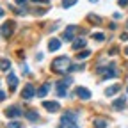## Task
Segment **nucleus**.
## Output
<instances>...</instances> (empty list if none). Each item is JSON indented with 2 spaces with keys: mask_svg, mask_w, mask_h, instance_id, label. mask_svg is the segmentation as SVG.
Masks as SVG:
<instances>
[{
  "mask_svg": "<svg viewBox=\"0 0 128 128\" xmlns=\"http://www.w3.org/2000/svg\"><path fill=\"white\" fill-rule=\"evenodd\" d=\"M70 66H71V64H70V57H66V55H60V57L52 60V71L54 73H64Z\"/></svg>",
  "mask_w": 128,
  "mask_h": 128,
  "instance_id": "f257e3e1",
  "label": "nucleus"
},
{
  "mask_svg": "<svg viewBox=\"0 0 128 128\" xmlns=\"http://www.w3.org/2000/svg\"><path fill=\"white\" fill-rule=\"evenodd\" d=\"M36 89H34V86H32V84H27L25 87H23V91H22V98L23 100H32V98H34V96H36Z\"/></svg>",
  "mask_w": 128,
  "mask_h": 128,
  "instance_id": "f03ea898",
  "label": "nucleus"
},
{
  "mask_svg": "<svg viewBox=\"0 0 128 128\" xmlns=\"http://www.w3.org/2000/svg\"><path fill=\"white\" fill-rule=\"evenodd\" d=\"M78 30V27L76 25H68L66 27V30H64V34H62V39L64 41H73L75 39V32Z\"/></svg>",
  "mask_w": 128,
  "mask_h": 128,
  "instance_id": "7ed1b4c3",
  "label": "nucleus"
},
{
  "mask_svg": "<svg viewBox=\"0 0 128 128\" xmlns=\"http://www.w3.org/2000/svg\"><path fill=\"white\" fill-rule=\"evenodd\" d=\"M6 116H7V118H20V116H23V110H22L20 107L12 105V107L6 108Z\"/></svg>",
  "mask_w": 128,
  "mask_h": 128,
  "instance_id": "20e7f679",
  "label": "nucleus"
},
{
  "mask_svg": "<svg viewBox=\"0 0 128 128\" xmlns=\"http://www.w3.org/2000/svg\"><path fill=\"white\" fill-rule=\"evenodd\" d=\"M118 71H116V66H114V62H110L105 66V71H103V78H116Z\"/></svg>",
  "mask_w": 128,
  "mask_h": 128,
  "instance_id": "39448f33",
  "label": "nucleus"
},
{
  "mask_svg": "<svg viewBox=\"0 0 128 128\" xmlns=\"http://www.w3.org/2000/svg\"><path fill=\"white\" fill-rule=\"evenodd\" d=\"M66 123H76V112H66V114H62L60 124H66Z\"/></svg>",
  "mask_w": 128,
  "mask_h": 128,
  "instance_id": "423d86ee",
  "label": "nucleus"
},
{
  "mask_svg": "<svg viewBox=\"0 0 128 128\" xmlns=\"http://www.w3.org/2000/svg\"><path fill=\"white\" fill-rule=\"evenodd\" d=\"M55 89H57V96H60V98H64V96L68 94V86L64 84L62 80H60V82H57V84H55Z\"/></svg>",
  "mask_w": 128,
  "mask_h": 128,
  "instance_id": "0eeeda50",
  "label": "nucleus"
},
{
  "mask_svg": "<svg viewBox=\"0 0 128 128\" xmlns=\"http://www.w3.org/2000/svg\"><path fill=\"white\" fill-rule=\"evenodd\" d=\"M75 92H76L78 98H82V100H91V92H89V89H86V87H76Z\"/></svg>",
  "mask_w": 128,
  "mask_h": 128,
  "instance_id": "6e6552de",
  "label": "nucleus"
},
{
  "mask_svg": "<svg viewBox=\"0 0 128 128\" xmlns=\"http://www.w3.org/2000/svg\"><path fill=\"white\" fill-rule=\"evenodd\" d=\"M43 107L48 110V112H59L60 110V105L57 102H43Z\"/></svg>",
  "mask_w": 128,
  "mask_h": 128,
  "instance_id": "1a4fd4ad",
  "label": "nucleus"
},
{
  "mask_svg": "<svg viewBox=\"0 0 128 128\" xmlns=\"http://www.w3.org/2000/svg\"><path fill=\"white\" fill-rule=\"evenodd\" d=\"M7 86H9V91H14L16 86H18V78H16L14 73H9L7 75Z\"/></svg>",
  "mask_w": 128,
  "mask_h": 128,
  "instance_id": "9d476101",
  "label": "nucleus"
},
{
  "mask_svg": "<svg viewBox=\"0 0 128 128\" xmlns=\"http://www.w3.org/2000/svg\"><path fill=\"white\" fill-rule=\"evenodd\" d=\"M12 30H14V23H12V22L6 23V25L2 27V36H4V38H9V36L12 34Z\"/></svg>",
  "mask_w": 128,
  "mask_h": 128,
  "instance_id": "9b49d317",
  "label": "nucleus"
},
{
  "mask_svg": "<svg viewBox=\"0 0 128 128\" xmlns=\"http://www.w3.org/2000/svg\"><path fill=\"white\" fill-rule=\"evenodd\" d=\"M124 105H126V98H124V96H121V98H118L114 103H112V108H114V110H123Z\"/></svg>",
  "mask_w": 128,
  "mask_h": 128,
  "instance_id": "f8f14e48",
  "label": "nucleus"
},
{
  "mask_svg": "<svg viewBox=\"0 0 128 128\" xmlns=\"http://www.w3.org/2000/svg\"><path fill=\"white\" fill-rule=\"evenodd\" d=\"M59 48H60V41L57 38H52L50 43H48V50H50V52H57Z\"/></svg>",
  "mask_w": 128,
  "mask_h": 128,
  "instance_id": "ddd939ff",
  "label": "nucleus"
},
{
  "mask_svg": "<svg viewBox=\"0 0 128 128\" xmlns=\"http://www.w3.org/2000/svg\"><path fill=\"white\" fill-rule=\"evenodd\" d=\"M119 89H121V86H119V84L110 86V87H107V89H105V96H114L116 92H119Z\"/></svg>",
  "mask_w": 128,
  "mask_h": 128,
  "instance_id": "4468645a",
  "label": "nucleus"
},
{
  "mask_svg": "<svg viewBox=\"0 0 128 128\" xmlns=\"http://www.w3.org/2000/svg\"><path fill=\"white\" fill-rule=\"evenodd\" d=\"M86 46V39L84 38H75L73 39V50H78V48H84Z\"/></svg>",
  "mask_w": 128,
  "mask_h": 128,
  "instance_id": "2eb2a0df",
  "label": "nucleus"
},
{
  "mask_svg": "<svg viewBox=\"0 0 128 128\" xmlns=\"http://www.w3.org/2000/svg\"><path fill=\"white\" fill-rule=\"evenodd\" d=\"M48 89H50V84H44V86H41V87L38 89L36 96H39V98H44V96L48 94Z\"/></svg>",
  "mask_w": 128,
  "mask_h": 128,
  "instance_id": "dca6fc26",
  "label": "nucleus"
},
{
  "mask_svg": "<svg viewBox=\"0 0 128 128\" xmlns=\"http://www.w3.org/2000/svg\"><path fill=\"white\" fill-rule=\"evenodd\" d=\"M23 116L28 119V121H38L39 119V114L38 112H34V110H28V112H23Z\"/></svg>",
  "mask_w": 128,
  "mask_h": 128,
  "instance_id": "f3484780",
  "label": "nucleus"
},
{
  "mask_svg": "<svg viewBox=\"0 0 128 128\" xmlns=\"http://www.w3.org/2000/svg\"><path fill=\"white\" fill-rule=\"evenodd\" d=\"M92 126H94V128H107V121L102 119V118H100V119H94Z\"/></svg>",
  "mask_w": 128,
  "mask_h": 128,
  "instance_id": "a211bd4d",
  "label": "nucleus"
},
{
  "mask_svg": "<svg viewBox=\"0 0 128 128\" xmlns=\"http://www.w3.org/2000/svg\"><path fill=\"white\" fill-rule=\"evenodd\" d=\"M87 20H89L91 23H94V25H100V23H102V18H100V16H96V14H89Z\"/></svg>",
  "mask_w": 128,
  "mask_h": 128,
  "instance_id": "6ab92c4d",
  "label": "nucleus"
},
{
  "mask_svg": "<svg viewBox=\"0 0 128 128\" xmlns=\"http://www.w3.org/2000/svg\"><path fill=\"white\" fill-rule=\"evenodd\" d=\"M9 68H11L9 59H2V60H0V70H2V71H7Z\"/></svg>",
  "mask_w": 128,
  "mask_h": 128,
  "instance_id": "aec40b11",
  "label": "nucleus"
},
{
  "mask_svg": "<svg viewBox=\"0 0 128 128\" xmlns=\"http://www.w3.org/2000/svg\"><path fill=\"white\" fill-rule=\"evenodd\" d=\"M76 2H78V0H62V7H64V9H70V7H73Z\"/></svg>",
  "mask_w": 128,
  "mask_h": 128,
  "instance_id": "412c9836",
  "label": "nucleus"
},
{
  "mask_svg": "<svg viewBox=\"0 0 128 128\" xmlns=\"http://www.w3.org/2000/svg\"><path fill=\"white\" fill-rule=\"evenodd\" d=\"M89 55H91V50H84V52H78V54H76V59L82 60V59H87Z\"/></svg>",
  "mask_w": 128,
  "mask_h": 128,
  "instance_id": "4be33fe9",
  "label": "nucleus"
},
{
  "mask_svg": "<svg viewBox=\"0 0 128 128\" xmlns=\"http://www.w3.org/2000/svg\"><path fill=\"white\" fill-rule=\"evenodd\" d=\"M7 128H23V124H22V123H18V121H9Z\"/></svg>",
  "mask_w": 128,
  "mask_h": 128,
  "instance_id": "5701e85b",
  "label": "nucleus"
},
{
  "mask_svg": "<svg viewBox=\"0 0 128 128\" xmlns=\"http://www.w3.org/2000/svg\"><path fill=\"white\" fill-rule=\"evenodd\" d=\"M92 39H96V41H105V36L102 34V32H96V34H92Z\"/></svg>",
  "mask_w": 128,
  "mask_h": 128,
  "instance_id": "b1692460",
  "label": "nucleus"
},
{
  "mask_svg": "<svg viewBox=\"0 0 128 128\" xmlns=\"http://www.w3.org/2000/svg\"><path fill=\"white\" fill-rule=\"evenodd\" d=\"M60 128H78L76 123H66V124H60Z\"/></svg>",
  "mask_w": 128,
  "mask_h": 128,
  "instance_id": "393cba45",
  "label": "nucleus"
},
{
  "mask_svg": "<svg viewBox=\"0 0 128 128\" xmlns=\"http://www.w3.org/2000/svg\"><path fill=\"white\" fill-rule=\"evenodd\" d=\"M118 4H119L121 7H126V6H128V0H118Z\"/></svg>",
  "mask_w": 128,
  "mask_h": 128,
  "instance_id": "a878e982",
  "label": "nucleus"
},
{
  "mask_svg": "<svg viewBox=\"0 0 128 128\" xmlns=\"http://www.w3.org/2000/svg\"><path fill=\"white\" fill-rule=\"evenodd\" d=\"M119 38H121V41H128V34H126V32H123Z\"/></svg>",
  "mask_w": 128,
  "mask_h": 128,
  "instance_id": "bb28decb",
  "label": "nucleus"
},
{
  "mask_svg": "<svg viewBox=\"0 0 128 128\" xmlns=\"http://www.w3.org/2000/svg\"><path fill=\"white\" fill-rule=\"evenodd\" d=\"M4 100H6V92L0 91V102H4Z\"/></svg>",
  "mask_w": 128,
  "mask_h": 128,
  "instance_id": "cd10ccee",
  "label": "nucleus"
},
{
  "mask_svg": "<svg viewBox=\"0 0 128 128\" xmlns=\"http://www.w3.org/2000/svg\"><path fill=\"white\" fill-rule=\"evenodd\" d=\"M16 4H18V6H25L27 0H16Z\"/></svg>",
  "mask_w": 128,
  "mask_h": 128,
  "instance_id": "c85d7f7f",
  "label": "nucleus"
},
{
  "mask_svg": "<svg viewBox=\"0 0 128 128\" xmlns=\"http://www.w3.org/2000/svg\"><path fill=\"white\" fill-rule=\"evenodd\" d=\"M2 16H4V9H2V7H0V18H2Z\"/></svg>",
  "mask_w": 128,
  "mask_h": 128,
  "instance_id": "c756f323",
  "label": "nucleus"
},
{
  "mask_svg": "<svg viewBox=\"0 0 128 128\" xmlns=\"http://www.w3.org/2000/svg\"><path fill=\"white\" fill-rule=\"evenodd\" d=\"M124 55H126V57H128V46H126V48H124Z\"/></svg>",
  "mask_w": 128,
  "mask_h": 128,
  "instance_id": "7c9ffc66",
  "label": "nucleus"
},
{
  "mask_svg": "<svg viewBox=\"0 0 128 128\" xmlns=\"http://www.w3.org/2000/svg\"><path fill=\"white\" fill-rule=\"evenodd\" d=\"M89 2H98V0H89Z\"/></svg>",
  "mask_w": 128,
  "mask_h": 128,
  "instance_id": "2f4dec72",
  "label": "nucleus"
},
{
  "mask_svg": "<svg viewBox=\"0 0 128 128\" xmlns=\"http://www.w3.org/2000/svg\"><path fill=\"white\" fill-rule=\"evenodd\" d=\"M32 2H39V0H32Z\"/></svg>",
  "mask_w": 128,
  "mask_h": 128,
  "instance_id": "473e14b6",
  "label": "nucleus"
},
{
  "mask_svg": "<svg viewBox=\"0 0 128 128\" xmlns=\"http://www.w3.org/2000/svg\"><path fill=\"white\" fill-rule=\"evenodd\" d=\"M126 27H128V20H126Z\"/></svg>",
  "mask_w": 128,
  "mask_h": 128,
  "instance_id": "72a5a7b5",
  "label": "nucleus"
},
{
  "mask_svg": "<svg viewBox=\"0 0 128 128\" xmlns=\"http://www.w3.org/2000/svg\"><path fill=\"white\" fill-rule=\"evenodd\" d=\"M126 91H128V87H126Z\"/></svg>",
  "mask_w": 128,
  "mask_h": 128,
  "instance_id": "f704fd0d",
  "label": "nucleus"
}]
</instances>
